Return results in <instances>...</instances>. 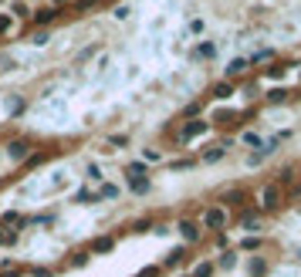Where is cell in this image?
<instances>
[{
	"label": "cell",
	"instance_id": "1",
	"mask_svg": "<svg viewBox=\"0 0 301 277\" xmlns=\"http://www.w3.org/2000/svg\"><path fill=\"white\" fill-rule=\"evenodd\" d=\"M224 223H227V210H220V206H213V210L203 213V226L207 230H220Z\"/></svg>",
	"mask_w": 301,
	"mask_h": 277
},
{
	"label": "cell",
	"instance_id": "2",
	"mask_svg": "<svg viewBox=\"0 0 301 277\" xmlns=\"http://www.w3.org/2000/svg\"><path fill=\"white\" fill-rule=\"evenodd\" d=\"M261 206H264V210H278V206H281V189H278V186H264Z\"/></svg>",
	"mask_w": 301,
	"mask_h": 277
},
{
	"label": "cell",
	"instance_id": "3",
	"mask_svg": "<svg viewBox=\"0 0 301 277\" xmlns=\"http://www.w3.org/2000/svg\"><path fill=\"white\" fill-rule=\"evenodd\" d=\"M180 233H183V237H186L189 243H193V240H200V226H196L193 220H180Z\"/></svg>",
	"mask_w": 301,
	"mask_h": 277
},
{
	"label": "cell",
	"instance_id": "4",
	"mask_svg": "<svg viewBox=\"0 0 301 277\" xmlns=\"http://www.w3.org/2000/svg\"><path fill=\"white\" fill-rule=\"evenodd\" d=\"M200 132H207V122H186V125H183V132H180V139L186 142V139L200 135Z\"/></svg>",
	"mask_w": 301,
	"mask_h": 277
},
{
	"label": "cell",
	"instance_id": "5",
	"mask_svg": "<svg viewBox=\"0 0 301 277\" xmlns=\"http://www.w3.org/2000/svg\"><path fill=\"white\" fill-rule=\"evenodd\" d=\"M244 203V189H230V193H224V206H241Z\"/></svg>",
	"mask_w": 301,
	"mask_h": 277
},
{
	"label": "cell",
	"instance_id": "6",
	"mask_svg": "<svg viewBox=\"0 0 301 277\" xmlns=\"http://www.w3.org/2000/svg\"><path fill=\"white\" fill-rule=\"evenodd\" d=\"M247 64H250L247 57H237V61H230V68H227V74H230V78H237V74H244V71H247Z\"/></svg>",
	"mask_w": 301,
	"mask_h": 277
},
{
	"label": "cell",
	"instance_id": "7",
	"mask_svg": "<svg viewBox=\"0 0 301 277\" xmlns=\"http://www.w3.org/2000/svg\"><path fill=\"white\" fill-rule=\"evenodd\" d=\"M112 247H115V240H112V237H98V240L92 243V250H95V254H109Z\"/></svg>",
	"mask_w": 301,
	"mask_h": 277
},
{
	"label": "cell",
	"instance_id": "8",
	"mask_svg": "<svg viewBox=\"0 0 301 277\" xmlns=\"http://www.w3.org/2000/svg\"><path fill=\"white\" fill-rule=\"evenodd\" d=\"M224 152H227V146H213V149H207V152H203V163H217V159H224Z\"/></svg>",
	"mask_w": 301,
	"mask_h": 277
},
{
	"label": "cell",
	"instance_id": "9",
	"mask_svg": "<svg viewBox=\"0 0 301 277\" xmlns=\"http://www.w3.org/2000/svg\"><path fill=\"white\" fill-rule=\"evenodd\" d=\"M27 152H31V146H27V142H10V156H14V159H24Z\"/></svg>",
	"mask_w": 301,
	"mask_h": 277
},
{
	"label": "cell",
	"instance_id": "10",
	"mask_svg": "<svg viewBox=\"0 0 301 277\" xmlns=\"http://www.w3.org/2000/svg\"><path fill=\"white\" fill-rule=\"evenodd\" d=\"M55 14H58V7H48V10H38V14H34V20H38V24H51V20H55Z\"/></svg>",
	"mask_w": 301,
	"mask_h": 277
},
{
	"label": "cell",
	"instance_id": "11",
	"mask_svg": "<svg viewBox=\"0 0 301 277\" xmlns=\"http://www.w3.org/2000/svg\"><path fill=\"white\" fill-rule=\"evenodd\" d=\"M125 172H129V179H146V166H142V163H132Z\"/></svg>",
	"mask_w": 301,
	"mask_h": 277
},
{
	"label": "cell",
	"instance_id": "12",
	"mask_svg": "<svg viewBox=\"0 0 301 277\" xmlns=\"http://www.w3.org/2000/svg\"><path fill=\"white\" fill-rule=\"evenodd\" d=\"M264 271H267V264H264L261 257H254V260H250V274H254V277H264Z\"/></svg>",
	"mask_w": 301,
	"mask_h": 277
},
{
	"label": "cell",
	"instance_id": "13",
	"mask_svg": "<svg viewBox=\"0 0 301 277\" xmlns=\"http://www.w3.org/2000/svg\"><path fill=\"white\" fill-rule=\"evenodd\" d=\"M213 95H217V98H230V95H234V85L224 81V85H217V88H213Z\"/></svg>",
	"mask_w": 301,
	"mask_h": 277
},
{
	"label": "cell",
	"instance_id": "14",
	"mask_svg": "<svg viewBox=\"0 0 301 277\" xmlns=\"http://www.w3.org/2000/svg\"><path fill=\"white\" fill-rule=\"evenodd\" d=\"M183 257H186V250H183V247H180V250H173L170 257H166V267H176V264H180Z\"/></svg>",
	"mask_w": 301,
	"mask_h": 277
},
{
	"label": "cell",
	"instance_id": "15",
	"mask_svg": "<svg viewBox=\"0 0 301 277\" xmlns=\"http://www.w3.org/2000/svg\"><path fill=\"white\" fill-rule=\"evenodd\" d=\"M213 274V264H200L196 271H193V277H210Z\"/></svg>",
	"mask_w": 301,
	"mask_h": 277
},
{
	"label": "cell",
	"instance_id": "16",
	"mask_svg": "<svg viewBox=\"0 0 301 277\" xmlns=\"http://www.w3.org/2000/svg\"><path fill=\"white\" fill-rule=\"evenodd\" d=\"M75 200H78V203H92V200H95V193H88V189H78V193H75Z\"/></svg>",
	"mask_w": 301,
	"mask_h": 277
},
{
	"label": "cell",
	"instance_id": "17",
	"mask_svg": "<svg viewBox=\"0 0 301 277\" xmlns=\"http://www.w3.org/2000/svg\"><path fill=\"white\" fill-rule=\"evenodd\" d=\"M129 183H132L135 193H146V189H149V179H129Z\"/></svg>",
	"mask_w": 301,
	"mask_h": 277
},
{
	"label": "cell",
	"instance_id": "18",
	"mask_svg": "<svg viewBox=\"0 0 301 277\" xmlns=\"http://www.w3.org/2000/svg\"><path fill=\"white\" fill-rule=\"evenodd\" d=\"M284 98H288V92H284V88H278V92L267 95V102H274V105H278V102H284Z\"/></svg>",
	"mask_w": 301,
	"mask_h": 277
},
{
	"label": "cell",
	"instance_id": "19",
	"mask_svg": "<svg viewBox=\"0 0 301 277\" xmlns=\"http://www.w3.org/2000/svg\"><path fill=\"white\" fill-rule=\"evenodd\" d=\"M244 142H247V146H254V149H257V146H261V135H254V132H247V135H244Z\"/></svg>",
	"mask_w": 301,
	"mask_h": 277
},
{
	"label": "cell",
	"instance_id": "20",
	"mask_svg": "<svg viewBox=\"0 0 301 277\" xmlns=\"http://www.w3.org/2000/svg\"><path fill=\"white\" fill-rule=\"evenodd\" d=\"M257 247H261L257 237H247V240H244V250H257Z\"/></svg>",
	"mask_w": 301,
	"mask_h": 277
},
{
	"label": "cell",
	"instance_id": "21",
	"mask_svg": "<svg viewBox=\"0 0 301 277\" xmlns=\"http://www.w3.org/2000/svg\"><path fill=\"white\" fill-rule=\"evenodd\" d=\"M234 264H237L234 254H224V257H220V267H234Z\"/></svg>",
	"mask_w": 301,
	"mask_h": 277
},
{
	"label": "cell",
	"instance_id": "22",
	"mask_svg": "<svg viewBox=\"0 0 301 277\" xmlns=\"http://www.w3.org/2000/svg\"><path fill=\"white\" fill-rule=\"evenodd\" d=\"M102 196H109V200H115V196H119V189H115V186H102Z\"/></svg>",
	"mask_w": 301,
	"mask_h": 277
},
{
	"label": "cell",
	"instance_id": "23",
	"mask_svg": "<svg viewBox=\"0 0 301 277\" xmlns=\"http://www.w3.org/2000/svg\"><path fill=\"white\" fill-rule=\"evenodd\" d=\"M17 240V233H7V230H0V243H14Z\"/></svg>",
	"mask_w": 301,
	"mask_h": 277
},
{
	"label": "cell",
	"instance_id": "24",
	"mask_svg": "<svg viewBox=\"0 0 301 277\" xmlns=\"http://www.w3.org/2000/svg\"><path fill=\"white\" fill-rule=\"evenodd\" d=\"M196 55H200V57H210V55H213V44H200V51H196Z\"/></svg>",
	"mask_w": 301,
	"mask_h": 277
},
{
	"label": "cell",
	"instance_id": "25",
	"mask_svg": "<svg viewBox=\"0 0 301 277\" xmlns=\"http://www.w3.org/2000/svg\"><path fill=\"white\" fill-rule=\"evenodd\" d=\"M193 166V159H176V163H173V169H189Z\"/></svg>",
	"mask_w": 301,
	"mask_h": 277
},
{
	"label": "cell",
	"instance_id": "26",
	"mask_svg": "<svg viewBox=\"0 0 301 277\" xmlns=\"http://www.w3.org/2000/svg\"><path fill=\"white\" fill-rule=\"evenodd\" d=\"M139 277H159V267H146V271H142Z\"/></svg>",
	"mask_w": 301,
	"mask_h": 277
},
{
	"label": "cell",
	"instance_id": "27",
	"mask_svg": "<svg viewBox=\"0 0 301 277\" xmlns=\"http://www.w3.org/2000/svg\"><path fill=\"white\" fill-rule=\"evenodd\" d=\"M95 7V0H78V10H92Z\"/></svg>",
	"mask_w": 301,
	"mask_h": 277
},
{
	"label": "cell",
	"instance_id": "28",
	"mask_svg": "<svg viewBox=\"0 0 301 277\" xmlns=\"http://www.w3.org/2000/svg\"><path fill=\"white\" fill-rule=\"evenodd\" d=\"M10 31V17H0V34H7Z\"/></svg>",
	"mask_w": 301,
	"mask_h": 277
},
{
	"label": "cell",
	"instance_id": "29",
	"mask_svg": "<svg viewBox=\"0 0 301 277\" xmlns=\"http://www.w3.org/2000/svg\"><path fill=\"white\" fill-rule=\"evenodd\" d=\"M0 277H20V271H7V274H0Z\"/></svg>",
	"mask_w": 301,
	"mask_h": 277
},
{
	"label": "cell",
	"instance_id": "30",
	"mask_svg": "<svg viewBox=\"0 0 301 277\" xmlns=\"http://www.w3.org/2000/svg\"><path fill=\"white\" fill-rule=\"evenodd\" d=\"M51 3H55V7H64V3H68V0H51Z\"/></svg>",
	"mask_w": 301,
	"mask_h": 277
}]
</instances>
